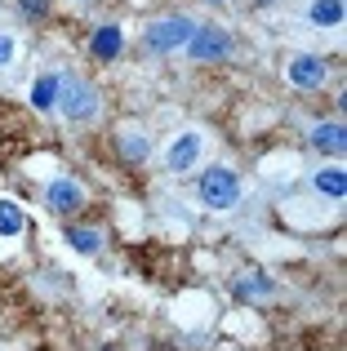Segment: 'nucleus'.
I'll return each instance as SVG.
<instances>
[{
    "mask_svg": "<svg viewBox=\"0 0 347 351\" xmlns=\"http://www.w3.org/2000/svg\"><path fill=\"white\" fill-rule=\"evenodd\" d=\"M98 107H103V98H98V89L85 76H62V85H58V112L62 116L85 125V120L98 116Z\"/></svg>",
    "mask_w": 347,
    "mask_h": 351,
    "instance_id": "1",
    "label": "nucleus"
},
{
    "mask_svg": "<svg viewBox=\"0 0 347 351\" xmlns=\"http://www.w3.org/2000/svg\"><path fill=\"white\" fill-rule=\"evenodd\" d=\"M196 32V23L182 14H165V18H152L147 32H143V45H147V53H174L187 45V36Z\"/></svg>",
    "mask_w": 347,
    "mask_h": 351,
    "instance_id": "2",
    "label": "nucleus"
},
{
    "mask_svg": "<svg viewBox=\"0 0 347 351\" xmlns=\"http://www.w3.org/2000/svg\"><path fill=\"white\" fill-rule=\"evenodd\" d=\"M196 191L209 209H232L236 200H241V178H236V169H227V165H209V169L200 173Z\"/></svg>",
    "mask_w": 347,
    "mask_h": 351,
    "instance_id": "3",
    "label": "nucleus"
},
{
    "mask_svg": "<svg viewBox=\"0 0 347 351\" xmlns=\"http://www.w3.org/2000/svg\"><path fill=\"white\" fill-rule=\"evenodd\" d=\"M182 49H187L191 62H223L232 53V32H223V27H196Z\"/></svg>",
    "mask_w": 347,
    "mask_h": 351,
    "instance_id": "4",
    "label": "nucleus"
},
{
    "mask_svg": "<svg viewBox=\"0 0 347 351\" xmlns=\"http://www.w3.org/2000/svg\"><path fill=\"white\" fill-rule=\"evenodd\" d=\"M45 205H49V214L71 218V214H80V209H85V187H80L71 173H58V178L45 187Z\"/></svg>",
    "mask_w": 347,
    "mask_h": 351,
    "instance_id": "5",
    "label": "nucleus"
},
{
    "mask_svg": "<svg viewBox=\"0 0 347 351\" xmlns=\"http://www.w3.org/2000/svg\"><path fill=\"white\" fill-rule=\"evenodd\" d=\"M285 80L294 89H321L325 80H330V62L316 58V53H294V58L285 62Z\"/></svg>",
    "mask_w": 347,
    "mask_h": 351,
    "instance_id": "6",
    "label": "nucleus"
},
{
    "mask_svg": "<svg viewBox=\"0 0 347 351\" xmlns=\"http://www.w3.org/2000/svg\"><path fill=\"white\" fill-rule=\"evenodd\" d=\"M272 293H276V285H272V276L259 271V267H245V271L232 276V298L236 302H267Z\"/></svg>",
    "mask_w": 347,
    "mask_h": 351,
    "instance_id": "7",
    "label": "nucleus"
},
{
    "mask_svg": "<svg viewBox=\"0 0 347 351\" xmlns=\"http://www.w3.org/2000/svg\"><path fill=\"white\" fill-rule=\"evenodd\" d=\"M121 49H125V32L116 23H103V27H94V36H89V53H94L98 62H112V58H121Z\"/></svg>",
    "mask_w": 347,
    "mask_h": 351,
    "instance_id": "8",
    "label": "nucleus"
},
{
    "mask_svg": "<svg viewBox=\"0 0 347 351\" xmlns=\"http://www.w3.org/2000/svg\"><path fill=\"white\" fill-rule=\"evenodd\" d=\"M312 147L321 156H343L347 152V129L339 125V120H330V125H316L312 129Z\"/></svg>",
    "mask_w": 347,
    "mask_h": 351,
    "instance_id": "9",
    "label": "nucleus"
},
{
    "mask_svg": "<svg viewBox=\"0 0 347 351\" xmlns=\"http://www.w3.org/2000/svg\"><path fill=\"white\" fill-rule=\"evenodd\" d=\"M200 156V134L196 129H187V134H178L169 143V169H191Z\"/></svg>",
    "mask_w": 347,
    "mask_h": 351,
    "instance_id": "10",
    "label": "nucleus"
},
{
    "mask_svg": "<svg viewBox=\"0 0 347 351\" xmlns=\"http://www.w3.org/2000/svg\"><path fill=\"white\" fill-rule=\"evenodd\" d=\"M116 152H121L130 165H139V160H147V156H152V138L147 134H130V129H125V134L116 138Z\"/></svg>",
    "mask_w": 347,
    "mask_h": 351,
    "instance_id": "11",
    "label": "nucleus"
},
{
    "mask_svg": "<svg viewBox=\"0 0 347 351\" xmlns=\"http://www.w3.org/2000/svg\"><path fill=\"white\" fill-rule=\"evenodd\" d=\"M58 85L62 76H53V71H45L40 80L32 85V107H40V112H49V107H58Z\"/></svg>",
    "mask_w": 347,
    "mask_h": 351,
    "instance_id": "12",
    "label": "nucleus"
},
{
    "mask_svg": "<svg viewBox=\"0 0 347 351\" xmlns=\"http://www.w3.org/2000/svg\"><path fill=\"white\" fill-rule=\"evenodd\" d=\"M27 227V214L18 200H0V236H23Z\"/></svg>",
    "mask_w": 347,
    "mask_h": 351,
    "instance_id": "13",
    "label": "nucleus"
},
{
    "mask_svg": "<svg viewBox=\"0 0 347 351\" xmlns=\"http://www.w3.org/2000/svg\"><path fill=\"white\" fill-rule=\"evenodd\" d=\"M67 245L76 254H98L103 249V232H94V227H67Z\"/></svg>",
    "mask_w": 347,
    "mask_h": 351,
    "instance_id": "14",
    "label": "nucleus"
},
{
    "mask_svg": "<svg viewBox=\"0 0 347 351\" xmlns=\"http://www.w3.org/2000/svg\"><path fill=\"white\" fill-rule=\"evenodd\" d=\"M316 191H321V196L343 200L347 196V173L339 169V165H334V169H321V173H316Z\"/></svg>",
    "mask_w": 347,
    "mask_h": 351,
    "instance_id": "15",
    "label": "nucleus"
},
{
    "mask_svg": "<svg viewBox=\"0 0 347 351\" xmlns=\"http://www.w3.org/2000/svg\"><path fill=\"white\" fill-rule=\"evenodd\" d=\"M312 23L316 27H339L343 23V0H316L312 5Z\"/></svg>",
    "mask_w": 347,
    "mask_h": 351,
    "instance_id": "16",
    "label": "nucleus"
},
{
    "mask_svg": "<svg viewBox=\"0 0 347 351\" xmlns=\"http://www.w3.org/2000/svg\"><path fill=\"white\" fill-rule=\"evenodd\" d=\"M18 14H23L27 23H40V18L49 14V0H18Z\"/></svg>",
    "mask_w": 347,
    "mask_h": 351,
    "instance_id": "17",
    "label": "nucleus"
},
{
    "mask_svg": "<svg viewBox=\"0 0 347 351\" xmlns=\"http://www.w3.org/2000/svg\"><path fill=\"white\" fill-rule=\"evenodd\" d=\"M14 58V36H0V67Z\"/></svg>",
    "mask_w": 347,
    "mask_h": 351,
    "instance_id": "18",
    "label": "nucleus"
},
{
    "mask_svg": "<svg viewBox=\"0 0 347 351\" xmlns=\"http://www.w3.org/2000/svg\"><path fill=\"white\" fill-rule=\"evenodd\" d=\"M209 5H223V0H209Z\"/></svg>",
    "mask_w": 347,
    "mask_h": 351,
    "instance_id": "19",
    "label": "nucleus"
}]
</instances>
